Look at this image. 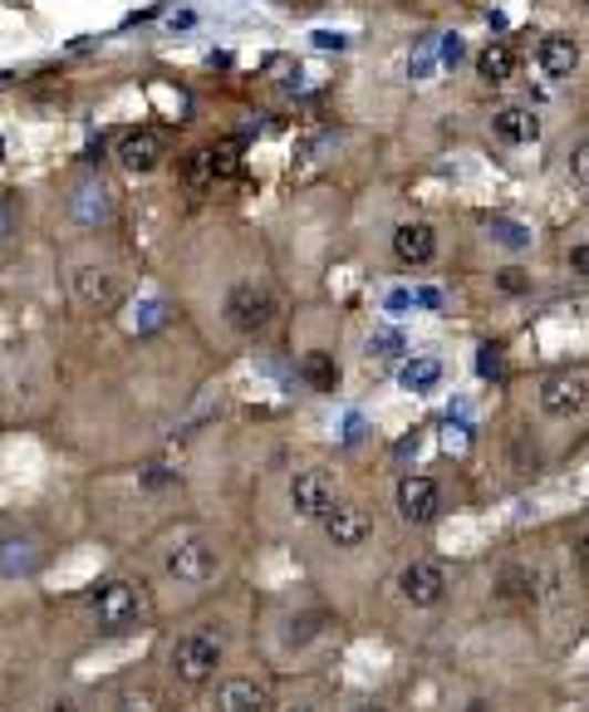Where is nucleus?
Wrapping results in <instances>:
<instances>
[{
    "label": "nucleus",
    "instance_id": "b1692460",
    "mask_svg": "<svg viewBox=\"0 0 589 712\" xmlns=\"http://www.w3.org/2000/svg\"><path fill=\"white\" fill-rule=\"evenodd\" d=\"M506 600H536V570H512L502 585Z\"/></svg>",
    "mask_w": 589,
    "mask_h": 712
},
{
    "label": "nucleus",
    "instance_id": "f704fd0d",
    "mask_svg": "<svg viewBox=\"0 0 589 712\" xmlns=\"http://www.w3.org/2000/svg\"><path fill=\"white\" fill-rule=\"evenodd\" d=\"M290 712H310V708H290Z\"/></svg>",
    "mask_w": 589,
    "mask_h": 712
},
{
    "label": "nucleus",
    "instance_id": "5701e85b",
    "mask_svg": "<svg viewBox=\"0 0 589 712\" xmlns=\"http://www.w3.org/2000/svg\"><path fill=\"white\" fill-rule=\"evenodd\" d=\"M437 379H442L437 359H413V364L403 369V383H407V389H433Z\"/></svg>",
    "mask_w": 589,
    "mask_h": 712
},
{
    "label": "nucleus",
    "instance_id": "9b49d317",
    "mask_svg": "<svg viewBox=\"0 0 589 712\" xmlns=\"http://www.w3.org/2000/svg\"><path fill=\"white\" fill-rule=\"evenodd\" d=\"M585 403H589V383L580 374H555L540 383V413L546 417H575L585 413Z\"/></svg>",
    "mask_w": 589,
    "mask_h": 712
},
{
    "label": "nucleus",
    "instance_id": "c756f323",
    "mask_svg": "<svg viewBox=\"0 0 589 712\" xmlns=\"http://www.w3.org/2000/svg\"><path fill=\"white\" fill-rule=\"evenodd\" d=\"M143 482H147V487H173L177 472H167V467H147V472H143Z\"/></svg>",
    "mask_w": 589,
    "mask_h": 712
},
{
    "label": "nucleus",
    "instance_id": "4468645a",
    "mask_svg": "<svg viewBox=\"0 0 589 712\" xmlns=\"http://www.w3.org/2000/svg\"><path fill=\"white\" fill-rule=\"evenodd\" d=\"M270 693L256 683V678H226L217 688V712H266Z\"/></svg>",
    "mask_w": 589,
    "mask_h": 712
},
{
    "label": "nucleus",
    "instance_id": "a878e982",
    "mask_svg": "<svg viewBox=\"0 0 589 712\" xmlns=\"http://www.w3.org/2000/svg\"><path fill=\"white\" fill-rule=\"evenodd\" d=\"M324 619L320 615H304V619H290V643H310L314 634H320Z\"/></svg>",
    "mask_w": 589,
    "mask_h": 712
},
{
    "label": "nucleus",
    "instance_id": "39448f33",
    "mask_svg": "<svg viewBox=\"0 0 589 712\" xmlns=\"http://www.w3.org/2000/svg\"><path fill=\"white\" fill-rule=\"evenodd\" d=\"M226 320L241 334H260L276 320V296H270L266 286H256V280H246V286H236L231 296H226Z\"/></svg>",
    "mask_w": 589,
    "mask_h": 712
},
{
    "label": "nucleus",
    "instance_id": "0eeeda50",
    "mask_svg": "<svg viewBox=\"0 0 589 712\" xmlns=\"http://www.w3.org/2000/svg\"><path fill=\"white\" fill-rule=\"evenodd\" d=\"M399 595L413 609H433L447 600V570H442L437 560H413V565H403V575H399Z\"/></svg>",
    "mask_w": 589,
    "mask_h": 712
},
{
    "label": "nucleus",
    "instance_id": "2eb2a0df",
    "mask_svg": "<svg viewBox=\"0 0 589 712\" xmlns=\"http://www.w3.org/2000/svg\"><path fill=\"white\" fill-rule=\"evenodd\" d=\"M492 133L502 143H512V148H526V143L540 138V118H536V109H502L492 118Z\"/></svg>",
    "mask_w": 589,
    "mask_h": 712
},
{
    "label": "nucleus",
    "instance_id": "c85d7f7f",
    "mask_svg": "<svg viewBox=\"0 0 589 712\" xmlns=\"http://www.w3.org/2000/svg\"><path fill=\"white\" fill-rule=\"evenodd\" d=\"M570 270H575V276H589V241L570 246Z\"/></svg>",
    "mask_w": 589,
    "mask_h": 712
},
{
    "label": "nucleus",
    "instance_id": "1a4fd4ad",
    "mask_svg": "<svg viewBox=\"0 0 589 712\" xmlns=\"http://www.w3.org/2000/svg\"><path fill=\"white\" fill-rule=\"evenodd\" d=\"M320 526H324V536H330V546H339V550H354L373 536L369 512H359V506H349V502H334L330 512L320 516Z\"/></svg>",
    "mask_w": 589,
    "mask_h": 712
},
{
    "label": "nucleus",
    "instance_id": "7c9ffc66",
    "mask_svg": "<svg viewBox=\"0 0 589 712\" xmlns=\"http://www.w3.org/2000/svg\"><path fill=\"white\" fill-rule=\"evenodd\" d=\"M10 226H16V211H10V202L0 197V241H6V236H10Z\"/></svg>",
    "mask_w": 589,
    "mask_h": 712
},
{
    "label": "nucleus",
    "instance_id": "72a5a7b5",
    "mask_svg": "<svg viewBox=\"0 0 589 712\" xmlns=\"http://www.w3.org/2000/svg\"><path fill=\"white\" fill-rule=\"evenodd\" d=\"M50 712H79V708L70 703V698H60V703H50Z\"/></svg>",
    "mask_w": 589,
    "mask_h": 712
},
{
    "label": "nucleus",
    "instance_id": "cd10ccee",
    "mask_svg": "<svg viewBox=\"0 0 589 712\" xmlns=\"http://www.w3.org/2000/svg\"><path fill=\"white\" fill-rule=\"evenodd\" d=\"M502 290H512V296H520V290H530V280H526V270H502Z\"/></svg>",
    "mask_w": 589,
    "mask_h": 712
},
{
    "label": "nucleus",
    "instance_id": "4be33fe9",
    "mask_svg": "<svg viewBox=\"0 0 589 712\" xmlns=\"http://www.w3.org/2000/svg\"><path fill=\"white\" fill-rule=\"evenodd\" d=\"M300 374L310 379L314 389H334V383H339V369H334V359H330V354H304Z\"/></svg>",
    "mask_w": 589,
    "mask_h": 712
},
{
    "label": "nucleus",
    "instance_id": "ddd939ff",
    "mask_svg": "<svg viewBox=\"0 0 589 712\" xmlns=\"http://www.w3.org/2000/svg\"><path fill=\"white\" fill-rule=\"evenodd\" d=\"M393 256H399L403 266H433L437 231L427 221H403L399 231H393Z\"/></svg>",
    "mask_w": 589,
    "mask_h": 712
},
{
    "label": "nucleus",
    "instance_id": "2f4dec72",
    "mask_svg": "<svg viewBox=\"0 0 589 712\" xmlns=\"http://www.w3.org/2000/svg\"><path fill=\"white\" fill-rule=\"evenodd\" d=\"M575 560H580V570H589V530L575 540Z\"/></svg>",
    "mask_w": 589,
    "mask_h": 712
},
{
    "label": "nucleus",
    "instance_id": "9d476101",
    "mask_svg": "<svg viewBox=\"0 0 589 712\" xmlns=\"http://www.w3.org/2000/svg\"><path fill=\"white\" fill-rule=\"evenodd\" d=\"M290 506H294V516H304V522H320V516L334 506V482L324 477V472H294L290 477Z\"/></svg>",
    "mask_w": 589,
    "mask_h": 712
},
{
    "label": "nucleus",
    "instance_id": "bb28decb",
    "mask_svg": "<svg viewBox=\"0 0 589 712\" xmlns=\"http://www.w3.org/2000/svg\"><path fill=\"white\" fill-rule=\"evenodd\" d=\"M570 173H575V183L589 187V143H580V148L570 153Z\"/></svg>",
    "mask_w": 589,
    "mask_h": 712
},
{
    "label": "nucleus",
    "instance_id": "f3484780",
    "mask_svg": "<svg viewBox=\"0 0 589 712\" xmlns=\"http://www.w3.org/2000/svg\"><path fill=\"white\" fill-rule=\"evenodd\" d=\"M70 217L74 221H84V226H99V221H108L113 217V192L104 183H84L70 197Z\"/></svg>",
    "mask_w": 589,
    "mask_h": 712
},
{
    "label": "nucleus",
    "instance_id": "473e14b6",
    "mask_svg": "<svg viewBox=\"0 0 589 712\" xmlns=\"http://www.w3.org/2000/svg\"><path fill=\"white\" fill-rule=\"evenodd\" d=\"M349 712H389V708H383V703H373V698H369V703H359V708H349Z\"/></svg>",
    "mask_w": 589,
    "mask_h": 712
},
{
    "label": "nucleus",
    "instance_id": "f257e3e1",
    "mask_svg": "<svg viewBox=\"0 0 589 712\" xmlns=\"http://www.w3.org/2000/svg\"><path fill=\"white\" fill-rule=\"evenodd\" d=\"M221 653H226V643L217 634V625H202V629H192V634H183L173 643V653H167V673H173L183 688H202V683L217 678Z\"/></svg>",
    "mask_w": 589,
    "mask_h": 712
},
{
    "label": "nucleus",
    "instance_id": "aec40b11",
    "mask_svg": "<svg viewBox=\"0 0 589 712\" xmlns=\"http://www.w3.org/2000/svg\"><path fill=\"white\" fill-rule=\"evenodd\" d=\"M35 565H40V556H35V540H6L0 546V575H35Z\"/></svg>",
    "mask_w": 589,
    "mask_h": 712
},
{
    "label": "nucleus",
    "instance_id": "20e7f679",
    "mask_svg": "<svg viewBox=\"0 0 589 712\" xmlns=\"http://www.w3.org/2000/svg\"><path fill=\"white\" fill-rule=\"evenodd\" d=\"M217 570H221V556L207 540H183V546H173L163 556V575L177 585H207L217 580Z\"/></svg>",
    "mask_w": 589,
    "mask_h": 712
},
{
    "label": "nucleus",
    "instance_id": "393cba45",
    "mask_svg": "<svg viewBox=\"0 0 589 712\" xmlns=\"http://www.w3.org/2000/svg\"><path fill=\"white\" fill-rule=\"evenodd\" d=\"M477 374H482V379H502V344H482Z\"/></svg>",
    "mask_w": 589,
    "mask_h": 712
},
{
    "label": "nucleus",
    "instance_id": "f03ea898",
    "mask_svg": "<svg viewBox=\"0 0 589 712\" xmlns=\"http://www.w3.org/2000/svg\"><path fill=\"white\" fill-rule=\"evenodd\" d=\"M89 615H94L99 634H128L143 615V590L133 580H104L89 590Z\"/></svg>",
    "mask_w": 589,
    "mask_h": 712
},
{
    "label": "nucleus",
    "instance_id": "6ab92c4d",
    "mask_svg": "<svg viewBox=\"0 0 589 712\" xmlns=\"http://www.w3.org/2000/svg\"><path fill=\"white\" fill-rule=\"evenodd\" d=\"M113 712H173V703H167L163 688L153 683H128L118 693V703H113Z\"/></svg>",
    "mask_w": 589,
    "mask_h": 712
},
{
    "label": "nucleus",
    "instance_id": "7ed1b4c3",
    "mask_svg": "<svg viewBox=\"0 0 589 712\" xmlns=\"http://www.w3.org/2000/svg\"><path fill=\"white\" fill-rule=\"evenodd\" d=\"M236 173H241V148L236 143H211V148H197L183 163V183L192 192H217Z\"/></svg>",
    "mask_w": 589,
    "mask_h": 712
},
{
    "label": "nucleus",
    "instance_id": "412c9836",
    "mask_svg": "<svg viewBox=\"0 0 589 712\" xmlns=\"http://www.w3.org/2000/svg\"><path fill=\"white\" fill-rule=\"evenodd\" d=\"M167 320H173V310H167L163 300H143V305H133V314L123 324H128V334H153V330H163Z\"/></svg>",
    "mask_w": 589,
    "mask_h": 712
},
{
    "label": "nucleus",
    "instance_id": "dca6fc26",
    "mask_svg": "<svg viewBox=\"0 0 589 712\" xmlns=\"http://www.w3.org/2000/svg\"><path fill=\"white\" fill-rule=\"evenodd\" d=\"M536 60H540V70H546L550 79H570L575 70H580V44H575L570 35H546Z\"/></svg>",
    "mask_w": 589,
    "mask_h": 712
},
{
    "label": "nucleus",
    "instance_id": "f8f14e48",
    "mask_svg": "<svg viewBox=\"0 0 589 712\" xmlns=\"http://www.w3.org/2000/svg\"><path fill=\"white\" fill-rule=\"evenodd\" d=\"M393 496H399V516H403V522H413V526H427V522H433V516H437V502H442V496H437V482H433V477H417V472H407Z\"/></svg>",
    "mask_w": 589,
    "mask_h": 712
},
{
    "label": "nucleus",
    "instance_id": "a211bd4d",
    "mask_svg": "<svg viewBox=\"0 0 589 712\" xmlns=\"http://www.w3.org/2000/svg\"><path fill=\"white\" fill-rule=\"evenodd\" d=\"M477 74H482L492 89L512 84V74H516V50H512V44H486V50L477 54Z\"/></svg>",
    "mask_w": 589,
    "mask_h": 712
},
{
    "label": "nucleus",
    "instance_id": "423d86ee",
    "mask_svg": "<svg viewBox=\"0 0 589 712\" xmlns=\"http://www.w3.org/2000/svg\"><path fill=\"white\" fill-rule=\"evenodd\" d=\"M113 157L123 173H157L167 157V138L157 128H123L113 138Z\"/></svg>",
    "mask_w": 589,
    "mask_h": 712
},
{
    "label": "nucleus",
    "instance_id": "6e6552de",
    "mask_svg": "<svg viewBox=\"0 0 589 712\" xmlns=\"http://www.w3.org/2000/svg\"><path fill=\"white\" fill-rule=\"evenodd\" d=\"M74 296L84 310H94V314H113V310H123V286H118V276L113 270H99V266H84L74 276Z\"/></svg>",
    "mask_w": 589,
    "mask_h": 712
}]
</instances>
